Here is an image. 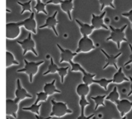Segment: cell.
Returning <instances> with one entry per match:
<instances>
[{
  "instance_id": "obj_36",
  "label": "cell",
  "mask_w": 132,
  "mask_h": 119,
  "mask_svg": "<svg viewBox=\"0 0 132 119\" xmlns=\"http://www.w3.org/2000/svg\"><path fill=\"white\" fill-rule=\"evenodd\" d=\"M63 1V0H48L47 2H46V5H48V4L61 5Z\"/></svg>"
},
{
  "instance_id": "obj_34",
  "label": "cell",
  "mask_w": 132,
  "mask_h": 119,
  "mask_svg": "<svg viewBox=\"0 0 132 119\" xmlns=\"http://www.w3.org/2000/svg\"><path fill=\"white\" fill-rule=\"evenodd\" d=\"M122 16L127 18L128 19H129V21L131 22V29H132V9H131V10H130L129 12H127L122 13Z\"/></svg>"
},
{
  "instance_id": "obj_4",
  "label": "cell",
  "mask_w": 132,
  "mask_h": 119,
  "mask_svg": "<svg viewBox=\"0 0 132 119\" xmlns=\"http://www.w3.org/2000/svg\"><path fill=\"white\" fill-rule=\"evenodd\" d=\"M17 42L21 46L23 49V55H25L28 52H31L33 53L35 56H38L37 51L36 48V43L34 39H32V34L29 33L28 37L24 39L23 41H17Z\"/></svg>"
},
{
  "instance_id": "obj_1",
  "label": "cell",
  "mask_w": 132,
  "mask_h": 119,
  "mask_svg": "<svg viewBox=\"0 0 132 119\" xmlns=\"http://www.w3.org/2000/svg\"><path fill=\"white\" fill-rule=\"evenodd\" d=\"M127 27L128 24H125L121 28H117L110 25L109 28L111 30V33L109 37L106 38V41H113L117 45V49H120L121 42H128V39L125 35V30L126 29Z\"/></svg>"
},
{
  "instance_id": "obj_9",
  "label": "cell",
  "mask_w": 132,
  "mask_h": 119,
  "mask_svg": "<svg viewBox=\"0 0 132 119\" xmlns=\"http://www.w3.org/2000/svg\"><path fill=\"white\" fill-rule=\"evenodd\" d=\"M106 12L104 11L101 15H97L95 14H92L91 24L95 30H99L103 28L105 30H108V27L104 24V18Z\"/></svg>"
},
{
  "instance_id": "obj_2",
  "label": "cell",
  "mask_w": 132,
  "mask_h": 119,
  "mask_svg": "<svg viewBox=\"0 0 132 119\" xmlns=\"http://www.w3.org/2000/svg\"><path fill=\"white\" fill-rule=\"evenodd\" d=\"M23 61L24 63V66L21 69L17 70L18 73H25L29 77V82L32 83L33 82V79L35 75L37 74L39 70V67L45 63V61H28L27 59H24Z\"/></svg>"
},
{
  "instance_id": "obj_35",
  "label": "cell",
  "mask_w": 132,
  "mask_h": 119,
  "mask_svg": "<svg viewBox=\"0 0 132 119\" xmlns=\"http://www.w3.org/2000/svg\"><path fill=\"white\" fill-rule=\"evenodd\" d=\"M129 47L130 48V51H131V54H130V56H129V59L125 64H124V66H127L129 64H132V45L131 44H129Z\"/></svg>"
},
{
  "instance_id": "obj_7",
  "label": "cell",
  "mask_w": 132,
  "mask_h": 119,
  "mask_svg": "<svg viewBox=\"0 0 132 119\" xmlns=\"http://www.w3.org/2000/svg\"><path fill=\"white\" fill-rule=\"evenodd\" d=\"M19 102L15 99H7L6 100V115L17 118L19 109Z\"/></svg>"
},
{
  "instance_id": "obj_28",
  "label": "cell",
  "mask_w": 132,
  "mask_h": 119,
  "mask_svg": "<svg viewBox=\"0 0 132 119\" xmlns=\"http://www.w3.org/2000/svg\"><path fill=\"white\" fill-rule=\"evenodd\" d=\"M112 79H108L106 78H101L100 79H95V84H99L101 88H103L104 90H107L108 86L110 84L112 83Z\"/></svg>"
},
{
  "instance_id": "obj_19",
  "label": "cell",
  "mask_w": 132,
  "mask_h": 119,
  "mask_svg": "<svg viewBox=\"0 0 132 119\" xmlns=\"http://www.w3.org/2000/svg\"><path fill=\"white\" fill-rule=\"evenodd\" d=\"M76 93L81 97H86L90 93V86L85 83H81L76 88Z\"/></svg>"
},
{
  "instance_id": "obj_39",
  "label": "cell",
  "mask_w": 132,
  "mask_h": 119,
  "mask_svg": "<svg viewBox=\"0 0 132 119\" xmlns=\"http://www.w3.org/2000/svg\"><path fill=\"white\" fill-rule=\"evenodd\" d=\"M35 117H36V119H52V117H44L43 116L41 115H35Z\"/></svg>"
},
{
  "instance_id": "obj_41",
  "label": "cell",
  "mask_w": 132,
  "mask_h": 119,
  "mask_svg": "<svg viewBox=\"0 0 132 119\" xmlns=\"http://www.w3.org/2000/svg\"><path fill=\"white\" fill-rule=\"evenodd\" d=\"M36 1H39V0H36Z\"/></svg>"
},
{
  "instance_id": "obj_17",
  "label": "cell",
  "mask_w": 132,
  "mask_h": 119,
  "mask_svg": "<svg viewBox=\"0 0 132 119\" xmlns=\"http://www.w3.org/2000/svg\"><path fill=\"white\" fill-rule=\"evenodd\" d=\"M113 82L114 84H121L124 82H130V79L128 78L122 71V67H120L117 72L113 75L112 79Z\"/></svg>"
},
{
  "instance_id": "obj_14",
  "label": "cell",
  "mask_w": 132,
  "mask_h": 119,
  "mask_svg": "<svg viewBox=\"0 0 132 119\" xmlns=\"http://www.w3.org/2000/svg\"><path fill=\"white\" fill-rule=\"evenodd\" d=\"M34 13H31V15L29 18H27L24 20L22 21L21 26L24 27L26 30L29 32H32L34 34L37 33V23L34 18Z\"/></svg>"
},
{
  "instance_id": "obj_25",
  "label": "cell",
  "mask_w": 132,
  "mask_h": 119,
  "mask_svg": "<svg viewBox=\"0 0 132 119\" xmlns=\"http://www.w3.org/2000/svg\"><path fill=\"white\" fill-rule=\"evenodd\" d=\"M41 106V104H36L34 103L33 104L28 107H23L22 108L23 111H28L32 113H34L35 115H40V108Z\"/></svg>"
},
{
  "instance_id": "obj_24",
  "label": "cell",
  "mask_w": 132,
  "mask_h": 119,
  "mask_svg": "<svg viewBox=\"0 0 132 119\" xmlns=\"http://www.w3.org/2000/svg\"><path fill=\"white\" fill-rule=\"evenodd\" d=\"M50 64H49L47 70L43 73V75H46L49 74V73L53 74V73H57L58 70H59V68L58 67V66L54 63V61L52 57H50Z\"/></svg>"
},
{
  "instance_id": "obj_42",
  "label": "cell",
  "mask_w": 132,
  "mask_h": 119,
  "mask_svg": "<svg viewBox=\"0 0 132 119\" xmlns=\"http://www.w3.org/2000/svg\"><path fill=\"white\" fill-rule=\"evenodd\" d=\"M6 119H9V118H6Z\"/></svg>"
},
{
  "instance_id": "obj_30",
  "label": "cell",
  "mask_w": 132,
  "mask_h": 119,
  "mask_svg": "<svg viewBox=\"0 0 132 119\" xmlns=\"http://www.w3.org/2000/svg\"><path fill=\"white\" fill-rule=\"evenodd\" d=\"M99 1L101 5V11H103L106 6H110L112 8H116V6L113 4V0H99Z\"/></svg>"
},
{
  "instance_id": "obj_16",
  "label": "cell",
  "mask_w": 132,
  "mask_h": 119,
  "mask_svg": "<svg viewBox=\"0 0 132 119\" xmlns=\"http://www.w3.org/2000/svg\"><path fill=\"white\" fill-rule=\"evenodd\" d=\"M60 6L61 9L67 14L70 21H72V17L71 13L73 9V0H63Z\"/></svg>"
},
{
  "instance_id": "obj_29",
  "label": "cell",
  "mask_w": 132,
  "mask_h": 119,
  "mask_svg": "<svg viewBox=\"0 0 132 119\" xmlns=\"http://www.w3.org/2000/svg\"><path fill=\"white\" fill-rule=\"evenodd\" d=\"M36 97H37V98H36V100L34 103L36 104H40V103H41V102L46 101L48 95L45 91H40V92L36 94Z\"/></svg>"
},
{
  "instance_id": "obj_6",
  "label": "cell",
  "mask_w": 132,
  "mask_h": 119,
  "mask_svg": "<svg viewBox=\"0 0 132 119\" xmlns=\"http://www.w3.org/2000/svg\"><path fill=\"white\" fill-rule=\"evenodd\" d=\"M21 22H10L6 24V37L8 39L18 38L21 33Z\"/></svg>"
},
{
  "instance_id": "obj_5",
  "label": "cell",
  "mask_w": 132,
  "mask_h": 119,
  "mask_svg": "<svg viewBox=\"0 0 132 119\" xmlns=\"http://www.w3.org/2000/svg\"><path fill=\"white\" fill-rule=\"evenodd\" d=\"M94 42L88 36H83L79 39L76 52L77 54L80 53H88L95 50Z\"/></svg>"
},
{
  "instance_id": "obj_18",
  "label": "cell",
  "mask_w": 132,
  "mask_h": 119,
  "mask_svg": "<svg viewBox=\"0 0 132 119\" xmlns=\"http://www.w3.org/2000/svg\"><path fill=\"white\" fill-rule=\"evenodd\" d=\"M56 80L53 79L52 81L48 83H45L43 87V90L48 96L52 95L55 94H61V91L58 90L55 86Z\"/></svg>"
},
{
  "instance_id": "obj_3",
  "label": "cell",
  "mask_w": 132,
  "mask_h": 119,
  "mask_svg": "<svg viewBox=\"0 0 132 119\" xmlns=\"http://www.w3.org/2000/svg\"><path fill=\"white\" fill-rule=\"evenodd\" d=\"M51 104L52 111L50 117L61 118L65 116L66 115L72 114L73 113L72 110L68 108V106L65 103L55 101L54 99H52L51 100Z\"/></svg>"
},
{
  "instance_id": "obj_22",
  "label": "cell",
  "mask_w": 132,
  "mask_h": 119,
  "mask_svg": "<svg viewBox=\"0 0 132 119\" xmlns=\"http://www.w3.org/2000/svg\"><path fill=\"white\" fill-rule=\"evenodd\" d=\"M107 95H97L95 97H91V99L93 100L95 103V110H97L99 106H105V103L104 101L106 100Z\"/></svg>"
},
{
  "instance_id": "obj_33",
  "label": "cell",
  "mask_w": 132,
  "mask_h": 119,
  "mask_svg": "<svg viewBox=\"0 0 132 119\" xmlns=\"http://www.w3.org/2000/svg\"><path fill=\"white\" fill-rule=\"evenodd\" d=\"M70 64L71 66V72H82L84 70V68L79 63H76L73 61H72L70 63Z\"/></svg>"
},
{
  "instance_id": "obj_10",
  "label": "cell",
  "mask_w": 132,
  "mask_h": 119,
  "mask_svg": "<svg viewBox=\"0 0 132 119\" xmlns=\"http://www.w3.org/2000/svg\"><path fill=\"white\" fill-rule=\"evenodd\" d=\"M117 110L121 114V118L125 117L132 109V102L128 99L119 100L116 103Z\"/></svg>"
},
{
  "instance_id": "obj_37",
  "label": "cell",
  "mask_w": 132,
  "mask_h": 119,
  "mask_svg": "<svg viewBox=\"0 0 132 119\" xmlns=\"http://www.w3.org/2000/svg\"><path fill=\"white\" fill-rule=\"evenodd\" d=\"M95 116L94 114H91L88 116H86L85 114H81L79 117H78L77 119H92Z\"/></svg>"
},
{
  "instance_id": "obj_11",
  "label": "cell",
  "mask_w": 132,
  "mask_h": 119,
  "mask_svg": "<svg viewBox=\"0 0 132 119\" xmlns=\"http://www.w3.org/2000/svg\"><path fill=\"white\" fill-rule=\"evenodd\" d=\"M101 52L104 54L106 57V63L104 66H103V70H105L108 66H113L117 70H118L119 68L117 66V59L122 55V53L120 52L119 54H117V55H109L103 49H101Z\"/></svg>"
},
{
  "instance_id": "obj_38",
  "label": "cell",
  "mask_w": 132,
  "mask_h": 119,
  "mask_svg": "<svg viewBox=\"0 0 132 119\" xmlns=\"http://www.w3.org/2000/svg\"><path fill=\"white\" fill-rule=\"evenodd\" d=\"M129 79H130V83H131V84H130V92L128 93V97H130L132 95V77L130 76V77H129Z\"/></svg>"
},
{
  "instance_id": "obj_23",
  "label": "cell",
  "mask_w": 132,
  "mask_h": 119,
  "mask_svg": "<svg viewBox=\"0 0 132 119\" xmlns=\"http://www.w3.org/2000/svg\"><path fill=\"white\" fill-rule=\"evenodd\" d=\"M19 62L15 59V57L12 52L6 51V67L12 66L13 65H19Z\"/></svg>"
},
{
  "instance_id": "obj_21",
  "label": "cell",
  "mask_w": 132,
  "mask_h": 119,
  "mask_svg": "<svg viewBox=\"0 0 132 119\" xmlns=\"http://www.w3.org/2000/svg\"><path fill=\"white\" fill-rule=\"evenodd\" d=\"M119 98L120 94L119 93L118 90H117V86H114L112 91L108 95H107L106 100H110V101H111L112 103H114L116 104V103L120 100Z\"/></svg>"
},
{
  "instance_id": "obj_12",
  "label": "cell",
  "mask_w": 132,
  "mask_h": 119,
  "mask_svg": "<svg viewBox=\"0 0 132 119\" xmlns=\"http://www.w3.org/2000/svg\"><path fill=\"white\" fill-rule=\"evenodd\" d=\"M57 46L60 51V61L59 63H62L64 62H67L70 64V63L73 61V59L77 55V53L75 52H73L69 49H64L59 44H57Z\"/></svg>"
},
{
  "instance_id": "obj_31",
  "label": "cell",
  "mask_w": 132,
  "mask_h": 119,
  "mask_svg": "<svg viewBox=\"0 0 132 119\" xmlns=\"http://www.w3.org/2000/svg\"><path fill=\"white\" fill-rule=\"evenodd\" d=\"M69 69V66L67 67H61V68H59L58 70V74L60 76L61 78V82L62 84L64 83V78H65L66 76L68 74V70Z\"/></svg>"
},
{
  "instance_id": "obj_15",
  "label": "cell",
  "mask_w": 132,
  "mask_h": 119,
  "mask_svg": "<svg viewBox=\"0 0 132 119\" xmlns=\"http://www.w3.org/2000/svg\"><path fill=\"white\" fill-rule=\"evenodd\" d=\"M76 22L79 27L80 32H81L82 37L83 36H89L92 33L93 31L95 30L94 27L92 26V24L85 23L77 19H76Z\"/></svg>"
},
{
  "instance_id": "obj_20",
  "label": "cell",
  "mask_w": 132,
  "mask_h": 119,
  "mask_svg": "<svg viewBox=\"0 0 132 119\" xmlns=\"http://www.w3.org/2000/svg\"><path fill=\"white\" fill-rule=\"evenodd\" d=\"M82 73V82L90 86L91 84H95V77L96 75L95 73H90L86 72L85 69L81 72Z\"/></svg>"
},
{
  "instance_id": "obj_26",
  "label": "cell",
  "mask_w": 132,
  "mask_h": 119,
  "mask_svg": "<svg viewBox=\"0 0 132 119\" xmlns=\"http://www.w3.org/2000/svg\"><path fill=\"white\" fill-rule=\"evenodd\" d=\"M46 3H43L41 1V0H39L37 1L36 5H35L34 9L36 10V13L39 14L40 12H43L45 14V15H48V12L46 10Z\"/></svg>"
},
{
  "instance_id": "obj_8",
  "label": "cell",
  "mask_w": 132,
  "mask_h": 119,
  "mask_svg": "<svg viewBox=\"0 0 132 119\" xmlns=\"http://www.w3.org/2000/svg\"><path fill=\"white\" fill-rule=\"evenodd\" d=\"M17 88L15 91V99L18 102L20 103L21 100H24L26 99H30L32 98V95L30 94L27 91V90L22 86L19 79H18L16 81Z\"/></svg>"
},
{
  "instance_id": "obj_13",
  "label": "cell",
  "mask_w": 132,
  "mask_h": 119,
  "mask_svg": "<svg viewBox=\"0 0 132 119\" xmlns=\"http://www.w3.org/2000/svg\"><path fill=\"white\" fill-rule=\"evenodd\" d=\"M57 11H55V12L51 16H49L48 18H47L45 20V24H43V25H41L39 27L40 29L41 28H48L54 31V33L56 36H59V33H58L57 31L56 26L57 24V23H59L58 21L57 20Z\"/></svg>"
},
{
  "instance_id": "obj_27",
  "label": "cell",
  "mask_w": 132,
  "mask_h": 119,
  "mask_svg": "<svg viewBox=\"0 0 132 119\" xmlns=\"http://www.w3.org/2000/svg\"><path fill=\"white\" fill-rule=\"evenodd\" d=\"M17 3L19 5H20L21 6V15L24 14L25 12H29L32 13V8H31V3H32V0H29L27 2L24 3H21L20 1H18Z\"/></svg>"
},
{
  "instance_id": "obj_32",
  "label": "cell",
  "mask_w": 132,
  "mask_h": 119,
  "mask_svg": "<svg viewBox=\"0 0 132 119\" xmlns=\"http://www.w3.org/2000/svg\"><path fill=\"white\" fill-rule=\"evenodd\" d=\"M79 104L81 108V114H85V108L90 105V103L86 100V97H81Z\"/></svg>"
},
{
  "instance_id": "obj_40",
  "label": "cell",
  "mask_w": 132,
  "mask_h": 119,
  "mask_svg": "<svg viewBox=\"0 0 132 119\" xmlns=\"http://www.w3.org/2000/svg\"><path fill=\"white\" fill-rule=\"evenodd\" d=\"M112 119H113V118H112ZM121 119H127V118H126V116H125V117H122V118H121Z\"/></svg>"
}]
</instances>
